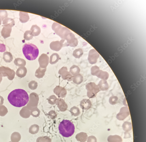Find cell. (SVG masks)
<instances>
[{
  "label": "cell",
  "instance_id": "obj_26",
  "mask_svg": "<svg viewBox=\"0 0 146 142\" xmlns=\"http://www.w3.org/2000/svg\"><path fill=\"white\" fill-rule=\"evenodd\" d=\"M123 130L126 132H128L132 129L131 123L129 122H126L122 125Z\"/></svg>",
  "mask_w": 146,
  "mask_h": 142
},
{
  "label": "cell",
  "instance_id": "obj_16",
  "mask_svg": "<svg viewBox=\"0 0 146 142\" xmlns=\"http://www.w3.org/2000/svg\"><path fill=\"white\" fill-rule=\"evenodd\" d=\"M87 134L84 132H82L77 134L75 136L77 140L81 142H85L88 139Z\"/></svg>",
  "mask_w": 146,
  "mask_h": 142
},
{
  "label": "cell",
  "instance_id": "obj_13",
  "mask_svg": "<svg viewBox=\"0 0 146 142\" xmlns=\"http://www.w3.org/2000/svg\"><path fill=\"white\" fill-rule=\"evenodd\" d=\"M27 72L26 68L24 67H19L16 71L17 75L19 78H22L25 77Z\"/></svg>",
  "mask_w": 146,
  "mask_h": 142
},
{
  "label": "cell",
  "instance_id": "obj_11",
  "mask_svg": "<svg viewBox=\"0 0 146 142\" xmlns=\"http://www.w3.org/2000/svg\"><path fill=\"white\" fill-rule=\"evenodd\" d=\"M49 58L46 54L43 53L40 57L39 61L40 64L42 66H46L49 63Z\"/></svg>",
  "mask_w": 146,
  "mask_h": 142
},
{
  "label": "cell",
  "instance_id": "obj_33",
  "mask_svg": "<svg viewBox=\"0 0 146 142\" xmlns=\"http://www.w3.org/2000/svg\"><path fill=\"white\" fill-rule=\"evenodd\" d=\"M8 14L5 10H0V18L2 21H3L5 19L7 18Z\"/></svg>",
  "mask_w": 146,
  "mask_h": 142
},
{
  "label": "cell",
  "instance_id": "obj_18",
  "mask_svg": "<svg viewBox=\"0 0 146 142\" xmlns=\"http://www.w3.org/2000/svg\"><path fill=\"white\" fill-rule=\"evenodd\" d=\"M19 114L21 117L24 118H29L31 114L30 112L26 106H25L22 108Z\"/></svg>",
  "mask_w": 146,
  "mask_h": 142
},
{
  "label": "cell",
  "instance_id": "obj_23",
  "mask_svg": "<svg viewBox=\"0 0 146 142\" xmlns=\"http://www.w3.org/2000/svg\"><path fill=\"white\" fill-rule=\"evenodd\" d=\"M21 136L20 134L17 132H15L11 135V139L12 142H18L20 140Z\"/></svg>",
  "mask_w": 146,
  "mask_h": 142
},
{
  "label": "cell",
  "instance_id": "obj_19",
  "mask_svg": "<svg viewBox=\"0 0 146 142\" xmlns=\"http://www.w3.org/2000/svg\"><path fill=\"white\" fill-rule=\"evenodd\" d=\"M92 106V102L89 100L85 99L81 102V106L83 110H87L91 108Z\"/></svg>",
  "mask_w": 146,
  "mask_h": 142
},
{
  "label": "cell",
  "instance_id": "obj_2",
  "mask_svg": "<svg viewBox=\"0 0 146 142\" xmlns=\"http://www.w3.org/2000/svg\"><path fill=\"white\" fill-rule=\"evenodd\" d=\"M9 103L13 106L21 107L25 106L29 101L28 93L22 89H15L11 92L8 97Z\"/></svg>",
  "mask_w": 146,
  "mask_h": 142
},
{
  "label": "cell",
  "instance_id": "obj_4",
  "mask_svg": "<svg viewBox=\"0 0 146 142\" xmlns=\"http://www.w3.org/2000/svg\"><path fill=\"white\" fill-rule=\"evenodd\" d=\"M23 52L26 58L30 61L35 60L39 54L38 48L32 43L26 44L23 46Z\"/></svg>",
  "mask_w": 146,
  "mask_h": 142
},
{
  "label": "cell",
  "instance_id": "obj_38",
  "mask_svg": "<svg viewBox=\"0 0 146 142\" xmlns=\"http://www.w3.org/2000/svg\"><path fill=\"white\" fill-rule=\"evenodd\" d=\"M4 99L1 96H0V105L3 104L4 103Z\"/></svg>",
  "mask_w": 146,
  "mask_h": 142
},
{
  "label": "cell",
  "instance_id": "obj_22",
  "mask_svg": "<svg viewBox=\"0 0 146 142\" xmlns=\"http://www.w3.org/2000/svg\"><path fill=\"white\" fill-rule=\"evenodd\" d=\"M3 58L4 61L7 63H10L13 60V57L10 52H6L4 53Z\"/></svg>",
  "mask_w": 146,
  "mask_h": 142
},
{
  "label": "cell",
  "instance_id": "obj_25",
  "mask_svg": "<svg viewBox=\"0 0 146 142\" xmlns=\"http://www.w3.org/2000/svg\"><path fill=\"white\" fill-rule=\"evenodd\" d=\"M39 130V126L36 124H34L30 127L29 133L35 135L38 133Z\"/></svg>",
  "mask_w": 146,
  "mask_h": 142
},
{
  "label": "cell",
  "instance_id": "obj_39",
  "mask_svg": "<svg viewBox=\"0 0 146 142\" xmlns=\"http://www.w3.org/2000/svg\"><path fill=\"white\" fill-rule=\"evenodd\" d=\"M3 76L1 73H0V84H1L3 80Z\"/></svg>",
  "mask_w": 146,
  "mask_h": 142
},
{
  "label": "cell",
  "instance_id": "obj_27",
  "mask_svg": "<svg viewBox=\"0 0 146 142\" xmlns=\"http://www.w3.org/2000/svg\"><path fill=\"white\" fill-rule=\"evenodd\" d=\"M83 54L82 49L78 48L75 50L73 53V55L76 58H79L81 57Z\"/></svg>",
  "mask_w": 146,
  "mask_h": 142
},
{
  "label": "cell",
  "instance_id": "obj_21",
  "mask_svg": "<svg viewBox=\"0 0 146 142\" xmlns=\"http://www.w3.org/2000/svg\"><path fill=\"white\" fill-rule=\"evenodd\" d=\"M107 140L108 142H122L123 141L122 137L117 135H110L108 137Z\"/></svg>",
  "mask_w": 146,
  "mask_h": 142
},
{
  "label": "cell",
  "instance_id": "obj_20",
  "mask_svg": "<svg viewBox=\"0 0 146 142\" xmlns=\"http://www.w3.org/2000/svg\"><path fill=\"white\" fill-rule=\"evenodd\" d=\"M30 30L32 32V34L33 36H38L41 32L40 28L36 25H32Z\"/></svg>",
  "mask_w": 146,
  "mask_h": 142
},
{
  "label": "cell",
  "instance_id": "obj_41",
  "mask_svg": "<svg viewBox=\"0 0 146 142\" xmlns=\"http://www.w3.org/2000/svg\"><path fill=\"white\" fill-rule=\"evenodd\" d=\"M9 142H12V141H10Z\"/></svg>",
  "mask_w": 146,
  "mask_h": 142
},
{
  "label": "cell",
  "instance_id": "obj_14",
  "mask_svg": "<svg viewBox=\"0 0 146 142\" xmlns=\"http://www.w3.org/2000/svg\"><path fill=\"white\" fill-rule=\"evenodd\" d=\"M100 90L104 91L108 90L109 89V85L107 81L105 80H101L99 82L98 85Z\"/></svg>",
  "mask_w": 146,
  "mask_h": 142
},
{
  "label": "cell",
  "instance_id": "obj_12",
  "mask_svg": "<svg viewBox=\"0 0 146 142\" xmlns=\"http://www.w3.org/2000/svg\"><path fill=\"white\" fill-rule=\"evenodd\" d=\"M12 30V28L9 27H4L1 31L2 36L5 39L9 37Z\"/></svg>",
  "mask_w": 146,
  "mask_h": 142
},
{
  "label": "cell",
  "instance_id": "obj_8",
  "mask_svg": "<svg viewBox=\"0 0 146 142\" xmlns=\"http://www.w3.org/2000/svg\"><path fill=\"white\" fill-rule=\"evenodd\" d=\"M99 56V53L95 49H92L91 50L89 53L88 58L89 62L92 64L96 63Z\"/></svg>",
  "mask_w": 146,
  "mask_h": 142
},
{
  "label": "cell",
  "instance_id": "obj_7",
  "mask_svg": "<svg viewBox=\"0 0 146 142\" xmlns=\"http://www.w3.org/2000/svg\"><path fill=\"white\" fill-rule=\"evenodd\" d=\"M0 73H1L3 77H7L10 81H12L14 79L16 74L14 70L4 66L0 67Z\"/></svg>",
  "mask_w": 146,
  "mask_h": 142
},
{
  "label": "cell",
  "instance_id": "obj_28",
  "mask_svg": "<svg viewBox=\"0 0 146 142\" xmlns=\"http://www.w3.org/2000/svg\"><path fill=\"white\" fill-rule=\"evenodd\" d=\"M50 63L53 64L58 61L59 59V56L57 53H54L50 56Z\"/></svg>",
  "mask_w": 146,
  "mask_h": 142
},
{
  "label": "cell",
  "instance_id": "obj_32",
  "mask_svg": "<svg viewBox=\"0 0 146 142\" xmlns=\"http://www.w3.org/2000/svg\"><path fill=\"white\" fill-rule=\"evenodd\" d=\"M118 98L116 96H110L109 99V102L112 105H115L117 103Z\"/></svg>",
  "mask_w": 146,
  "mask_h": 142
},
{
  "label": "cell",
  "instance_id": "obj_24",
  "mask_svg": "<svg viewBox=\"0 0 146 142\" xmlns=\"http://www.w3.org/2000/svg\"><path fill=\"white\" fill-rule=\"evenodd\" d=\"M14 63L16 66L18 67H24L26 64L25 60L20 58L16 59L14 61Z\"/></svg>",
  "mask_w": 146,
  "mask_h": 142
},
{
  "label": "cell",
  "instance_id": "obj_34",
  "mask_svg": "<svg viewBox=\"0 0 146 142\" xmlns=\"http://www.w3.org/2000/svg\"><path fill=\"white\" fill-rule=\"evenodd\" d=\"M87 142H97L96 138L94 136H91L88 137Z\"/></svg>",
  "mask_w": 146,
  "mask_h": 142
},
{
  "label": "cell",
  "instance_id": "obj_9",
  "mask_svg": "<svg viewBox=\"0 0 146 142\" xmlns=\"http://www.w3.org/2000/svg\"><path fill=\"white\" fill-rule=\"evenodd\" d=\"M130 115L128 107H123L120 109V112L116 115L117 118L119 121H123Z\"/></svg>",
  "mask_w": 146,
  "mask_h": 142
},
{
  "label": "cell",
  "instance_id": "obj_15",
  "mask_svg": "<svg viewBox=\"0 0 146 142\" xmlns=\"http://www.w3.org/2000/svg\"><path fill=\"white\" fill-rule=\"evenodd\" d=\"M19 15L20 21L22 23L27 22L29 19L30 18L28 13L20 12Z\"/></svg>",
  "mask_w": 146,
  "mask_h": 142
},
{
  "label": "cell",
  "instance_id": "obj_36",
  "mask_svg": "<svg viewBox=\"0 0 146 142\" xmlns=\"http://www.w3.org/2000/svg\"><path fill=\"white\" fill-rule=\"evenodd\" d=\"M50 112V115L51 118L53 119L57 117V114H55V112L52 111Z\"/></svg>",
  "mask_w": 146,
  "mask_h": 142
},
{
  "label": "cell",
  "instance_id": "obj_5",
  "mask_svg": "<svg viewBox=\"0 0 146 142\" xmlns=\"http://www.w3.org/2000/svg\"><path fill=\"white\" fill-rule=\"evenodd\" d=\"M86 87L87 90V96L90 98L95 97L97 94L100 91L98 85L93 82L88 84L86 86Z\"/></svg>",
  "mask_w": 146,
  "mask_h": 142
},
{
  "label": "cell",
  "instance_id": "obj_17",
  "mask_svg": "<svg viewBox=\"0 0 146 142\" xmlns=\"http://www.w3.org/2000/svg\"><path fill=\"white\" fill-rule=\"evenodd\" d=\"M3 24L4 26L12 28L15 25V22L13 19L7 17L3 21Z\"/></svg>",
  "mask_w": 146,
  "mask_h": 142
},
{
  "label": "cell",
  "instance_id": "obj_1",
  "mask_svg": "<svg viewBox=\"0 0 146 142\" xmlns=\"http://www.w3.org/2000/svg\"><path fill=\"white\" fill-rule=\"evenodd\" d=\"M52 28L55 34L59 36L62 40L66 41L67 46L75 47L78 45L77 39L68 28L55 22L52 24Z\"/></svg>",
  "mask_w": 146,
  "mask_h": 142
},
{
  "label": "cell",
  "instance_id": "obj_6",
  "mask_svg": "<svg viewBox=\"0 0 146 142\" xmlns=\"http://www.w3.org/2000/svg\"><path fill=\"white\" fill-rule=\"evenodd\" d=\"M91 73L92 75L96 76L98 78L103 80L106 81L109 77V74L107 72L100 70L99 68L96 65L92 67Z\"/></svg>",
  "mask_w": 146,
  "mask_h": 142
},
{
  "label": "cell",
  "instance_id": "obj_35",
  "mask_svg": "<svg viewBox=\"0 0 146 142\" xmlns=\"http://www.w3.org/2000/svg\"><path fill=\"white\" fill-rule=\"evenodd\" d=\"M6 50L5 45L0 43V52H5Z\"/></svg>",
  "mask_w": 146,
  "mask_h": 142
},
{
  "label": "cell",
  "instance_id": "obj_37",
  "mask_svg": "<svg viewBox=\"0 0 146 142\" xmlns=\"http://www.w3.org/2000/svg\"><path fill=\"white\" fill-rule=\"evenodd\" d=\"M124 138L125 139L130 138L131 137L130 134L128 132H125Z\"/></svg>",
  "mask_w": 146,
  "mask_h": 142
},
{
  "label": "cell",
  "instance_id": "obj_30",
  "mask_svg": "<svg viewBox=\"0 0 146 142\" xmlns=\"http://www.w3.org/2000/svg\"><path fill=\"white\" fill-rule=\"evenodd\" d=\"M8 112L7 108L4 105H0V116H4Z\"/></svg>",
  "mask_w": 146,
  "mask_h": 142
},
{
  "label": "cell",
  "instance_id": "obj_3",
  "mask_svg": "<svg viewBox=\"0 0 146 142\" xmlns=\"http://www.w3.org/2000/svg\"><path fill=\"white\" fill-rule=\"evenodd\" d=\"M59 129L60 134L63 137H69L74 133L75 127L69 120H64L60 124Z\"/></svg>",
  "mask_w": 146,
  "mask_h": 142
},
{
  "label": "cell",
  "instance_id": "obj_29",
  "mask_svg": "<svg viewBox=\"0 0 146 142\" xmlns=\"http://www.w3.org/2000/svg\"><path fill=\"white\" fill-rule=\"evenodd\" d=\"M36 142H52V139L47 136L40 137L37 139Z\"/></svg>",
  "mask_w": 146,
  "mask_h": 142
},
{
  "label": "cell",
  "instance_id": "obj_31",
  "mask_svg": "<svg viewBox=\"0 0 146 142\" xmlns=\"http://www.w3.org/2000/svg\"><path fill=\"white\" fill-rule=\"evenodd\" d=\"M33 38L32 32L30 30H27L25 32L24 35V38L27 40H29Z\"/></svg>",
  "mask_w": 146,
  "mask_h": 142
},
{
  "label": "cell",
  "instance_id": "obj_40",
  "mask_svg": "<svg viewBox=\"0 0 146 142\" xmlns=\"http://www.w3.org/2000/svg\"><path fill=\"white\" fill-rule=\"evenodd\" d=\"M2 24V20L1 18H0V25L1 24Z\"/></svg>",
  "mask_w": 146,
  "mask_h": 142
},
{
  "label": "cell",
  "instance_id": "obj_10",
  "mask_svg": "<svg viewBox=\"0 0 146 142\" xmlns=\"http://www.w3.org/2000/svg\"><path fill=\"white\" fill-rule=\"evenodd\" d=\"M65 41L64 40H61L60 41H57L52 42L50 45L51 49L55 51H59L63 47L65 46L63 44Z\"/></svg>",
  "mask_w": 146,
  "mask_h": 142
}]
</instances>
